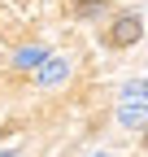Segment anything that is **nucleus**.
<instances>
[{
  "mask_svg": "<svg viewBox=\"0 0 148 157\" xmlns=\"http://www.w3.org/2000/svg\"><path fill=\"white\" fill-rule=\"evenodd\" d=\"M139 35H144V22H139L135 13H122L118 22H113V31H109V44H118V48H131Z\"/></svg>",
  "mask_w": 148,
  "mask_h": 157,
  "instance_id": "1",
  "label": "nucleus"
},
{
  "mask_svg": "<svg viewBox=\"0 0 148 157\" xmlns=\"http://www.w3.org/2000/svg\"><path fill=\"white\" fill-rule=\"evenodd\" d=\"M35 70H39V74H35V83H39V87H57L61 78L70 74V61H65V57H44Z\"/></svg>",
  "mask_w": 148,
  "mask_h": 157,
  "instance_id": "2",
  "label": "nucleus"
},
{
  "mask_svg": "<svg viewBox=\"0 0 148 157\" xmlns=\"http://www.w3.org/2000/svg\"><path fill=\"white\" fill-rule=\"evenodd\" d=\"M118 122L131 127V131H144L148 127V101H122L118 105Z\"/></svg>",
  "mask_w": 148,
  "mask_h": 157,
  "instance_id": "3",
  "label": "nucleus"
},
{
  "mask_svg": "<svg viewBox=\"0 0 148 157\" xmlns=\"http://www.w3.org/2000/svg\"><path fill=\"white\" fill-rule=\"evenodd\" d=\"M44 57H48L44 48H22V52H17V57H13V61H17V66H22V70H35V66H39V61H44Z\"/></svg>",
  "mask_w": 148,
  "mask_h": 157,
  "instance_id": "4",
  "label": "nucleus"
},
{
  "mask_svg": "<svg viewBox=\"0 0 148 157\" xmlns=\"http://www.w3.org/2000/svg\"><path fill=\"white\" fill-rule=\"evenodd\" d=\"M122 101H148V83H144V78L126 83V87H122Z\"/></svg>",
  "mask_w": 148,
  "mask_h": 157,
  "instance_id": "5",
  "label": "nucleus"
},
{
  "mask_svg": "<svg viewBox=\"0 0 148 157\" xmlns=\"http://www.w3.org/2000/svg\"><path fill=\"white\" fill-rule=\"evenodd\" d=\"M100 9H105V0H83V5H79V13H83V17H96Z\"/></svg>",
  "mask_w": 148,
  "mask_h": 157,
  "instance_id": "6",
  "label": "nucleus"
},
{
  "mask_svg": "<svg viewBox=\"0 0 148 157\" xmlns=\"http://www.w3.org/2000/svg\"><path fill=\"white\" fill-rule=\"evenodd\" d=\"M0 157H17V153H13V148H9V153H0Z\"/></svg>",
  "mask_w": 148,
  "mask_h": 157,
  "instance_id": "7",
  "label": "nucleus"
},
{
  "mask_svg": "<svg viewBox=\"0 0 148 157\" xmlns=\"http://www.w3.org/2000/svg\"><path fill=\"white\" fill-rule=\"evenodd\" d=\"M96 157H109V153H96Z\"/></svg>",
  "mask_w": 148,
  "mask_h": 157,
  "instance_id": "8",
  "label": "nucleus"
}]
</instances>
